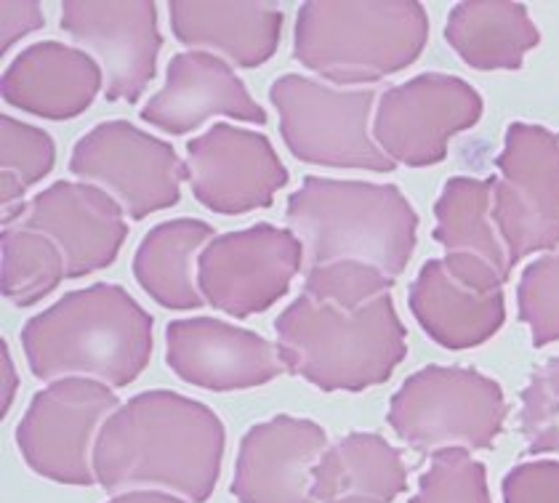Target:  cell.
I'll list each match as a JSON object with an SVG mask.
<instances>
[{
  "label": "cell",
  "mask_w": 559,
  "mask_h": 503,
  "mask_svg": "<svg viewBox=\"0 0 559 503\" xmlns=\"http://www.w3.org/2000/svg\"><path fill=\"white\" fill-rule=\"evenodd\" d=\"M227 429L209 405L150 390L120 405L94 447L96 482L107 493L171 490L205 503L222 471Z\"/></svg>",
  "instance_id": "obj_1"
},
{
  "label": "cell",
  "mask_w": 559,
  "mask_h": 503,
  "mask_svg": "<svg viewBox=\"0 0 559 503\" xmlns=\"http://www.w3.org/2000/svg\"><path fill=\"white\" fill-rule=\"evenodd\" d=\"M29 371L40 381L70 375L129 386L152 357V314L126 288L96 283L62 296L22 328Z\"/></svg>",
  "instance_id": "obj_2"
},
{
  "label": "cell",
  "mask_w": 559,
  "mask_h": 503,
  "mask_svg": "<svg viewBox=\"0 0 559 503\" xmlns=\"http://www.w3.org/2000/svg\"><path fill=\"white\" fill-rule=\"evenodd\" d=\"M285 368L323 392H366L392 379L408 355V333L392 294L336 304L301 294L275 320Z\"/></svg>",
  "instance_id": "obj_3"
},
{
  "label": "cell",
  "mask_w": 559,
  "mask_h": 503,
  "mask_svg": "<svg viewBox=\"0 0 559 503\" xmlns=\"http://www.w3.org/2000/svg\"><path fill=\"white\" fill-rule=\"evenodd\" d=\"M285 219L312 264L362 262L400 277L418 235V214L394 184L307 176L288 197Z\"/></svg>",
  "instance_id": "obj_4"
},
{
  "label": "cell",
  "mask_w": 559,
  "mask_h": 503,
  "mask_svg": "<svg viewBox=\"0 0 559 503\" xmlns=\"http://www.w3.org/2000/svg\"><path fill=\"white\" fill-rule=\"evenodd\" d=\"M429 16L416 0H309L294 27V57L336 86H368L421 57Z\"/></svg>",
  "instance_id": "obj_5"
},
{
  "label": "cell",
  "mask_w": 559,
  "mask_h": 503,
  "mask_svg": "<svg viewBox=\"0 0 559 503\" xmlns=\"http://www.w3.org/2000/svg\"><path fill=\"white\" fill-rule=\"evenodd\" d=\"M270 99L280 115V133L296 160L323 168H360L389 173L397 163L370 136V88H333L304 75L272 83Z\"/></svg>",
  "instance_id": "obj_6"
},
{
  "label": "cell",
  "mask_w": 559,
  "mask_h": 503,
  "mask_svg": "<svg viewBox=\"0 0 559 503\" xmlns=\"http://www.w3.org/2000/svg\"><path fill=\"white\" fill-rule=\"evenodd\" d=\"M507 418L501 384L472 368L427 366L389 403V427L413 451L490 447Z\"/></svg>",
  "instance_id": "obj_7"
},
{
  "label": "cell",
  "mask_w": 559,
  "mask_h": 503,
  "mask_svg": "<svg viewBox=\"0 0 559 503\" xmlns=\"http://www.w3.org/2000/svg\"><path fill=\"white\" fill-rule=\"evenodd\" d=\"M118 408V394L102 381L83 375L51 381L29 399L16 427L24 464L51 482L88 488L96 482V438Z\"/></svg>",
  "instance_id": "obj_8"
},
{
  "label": "cell",
  "mask_w": 559,
  "mask_h": 503,
  "mask_svg": "<svg viewBox=\"0 0 559 503\" xmlns=\"http://www.w3.org/2000/svg\"><path fill=\"white\" fill-rule=\"evenodd\" d=\"M493 221L512 264L559 245V136L544 125L512 123L496 160Z\"/></svg>",
  "instance_id": "obj_9"
},
{
  "label": "cell",
  "mask_w": 559,
  "mask_h": 503,
  "mask_svg": "<svg viewBox=\"0 0 559 503\" xmlns=\"http://www.w3.org/2000/svg\"><path fill=\"white\" fill-rule=\"evenodd\" d=\"M70 171L107 190L133 221L179 203L187 181V166L171 144L129 120H107L83 133L72 147Z\"/></svg>",
  "instance_id": "obj_10"
},
{
  "label": "cell",
  "mask_w": 559,
  "mask_h": 503,
  "mask_svg": "<svg viewBox=\"0 0 559 503\" xmlns=\"http://www.w3.org/2000/svg\"><path fill=\"white\" fill-rule=\"evenodd\" d=\"M304 262V242L290 229L253 224L218 235L198 256V288L205 304L235 320L275 307Z\"/></svg>",
  "instance_id": "obj_11"
},
{
  "label": "cell",
  "mask_w": 559,
  "mask_h": 503,
  "mask_svg": "<svg viewBox=\"0 0 559 503\" xmlns=\"http://www.w3.org/2000/svg\"><path fill=\"white\" fill-rule=\"evenodd\" d=\"M483 118V96L461 77L424 72L379 96L373 139L392 163L424 168L442 163L448 142Z\"/></svg>",
  "instance_id": "obj_12"
},
{
  "label": "cell",
  "mask_w": 559,
  "mask_h": 503,
  "mask_svg": "<svg viewBox=\"0 0 559 503\" xmlns=\"http://www.w3.org/2000/svg\"><path fill=\"white\" fill-rule=\"evenodd\" d=\"M187 184L203 208L240 216L270 208L288 184V168L264 133L214 123L187 142Z\"/></svg>",
  "instance_id": "obj_13"
},
{
  "label": "cell",
  "mask_w": 559,
  "mask_h": 503,
  "mask_svg": "<svg viewBox=\"0 0 559 503\" xmlns=\"http://www.w3.org/2000/svg\"><path fill=\"white\" fill-rule=\"evenodd\" d=\"M62 29L96 53L107 101H139L155 77L163 46L152 0H64Z\"/></svg>",
  "instance_id": "obj_14"
},
{
  "label": "cell",
  "mask_w": 559,
  "mask_h": 503,
  "mask_svg": "<svg viewBox=\"0 0 559 503\" xmlns=\"http://www.w3.org/2000/svg\"><path fill=\"white\" fill-rule=\"evenodd\" d=\"M3 224H24L59 245L67 277H86L107 270L129 238L123 205L107 190L88 181H53Z\"/></svg>",
  "instance_id": "obj_15"
},
{
  "label": "cell",
  "mask_w": 559,
  "mask_h": 503,
  "mask_svg": "<svg viewBox=\"0 0 559 503\" xmlns=\"http://www.w3.org/2000/svg\"><path fill=\"white\" fill-rule=\"evenodd\" d=\"M166 362L181 381L211 392L253 390L288 371L277 344L216 318L174 320Z\"/></svg>",
  "instance_id": "obj_16"
},
{
  "label": "cell",
  "mask_w": 559,
  "mask_h": 503,
  "mask_svg": "<svg viewBox=\"0 0 559 503\" xmlns=\"http://www.w3.org/2000/svg\"><path fill=\"white\" fill-rule=\"evenodd\" d=\"M328 451L320 423L275 416L240 440L233 495L240 503H314V466Z\"/></svg>",
  "instance_id": "obj_17"
},
{
  "label": "cell",
  "mask_w": 559,
  "mask_h": 503,
  "mask_svg": "<svg viewBox=\"0 0 559 503\" xmlns=\"http://www.w3.org/2000/svg\"><path fill=\"white\" fill-rule=\"evenodd\" d=\"M214 115L242 123H266V112L222 57L185 51L168 62L166 83L142 107L139 118L168 136H185Z\"/></svg>",
  "instance_id": "obj_18"
},
{
  "label": "cell",
  "mask_w": 559,
  "mask_h": 503,
  "mask_svg": "<svg viewBox=\"0 0 559 503\" xmlns=\"http://www.w3.org/2000/svg\"><path fill=\"white\" fill-rule=\"evenodd\" d=\"M435 240L448 272L474 290H503L514 264L493 221V176H453L435 203Z\"/></svg>",
  "instance_id": "obj_19"
},
{
  "label": "cell",
  "mask_w": 559,
  "mask_h": 503,
  "mask_svg": "<svg viewBox=\"0 0 559 503\" xmlns=\"http://www.w3.org/2000/svg\"><path fill=\"white\" fill-rule=\"evenodd\" d=\"M105 72L81 48L40 40L16 53L3 72V101L46 120L78 118L94 105Z\"/></svg>",
  "instance_id": "obj_20"
},
{
  "label": "cell",
  "mask_w": 559,
  "mask_h": 503,
  "mask_svg": "<svg viewBox=\"0 0 559 503\" xmlns=\"http://www.w3.org/2000/svg\"><path fill=\"white\" fill-rule=\"evenodd\" d=\"M168 22L179 44L216 53L248 70L275 57L285 14L275 3L171 0Z\"/></svg>",
  "instance_id": "obj_21"
},
{
  "label": "cell",
  "mask_w": 559,
  "mask_h": 503,
  "mask_svg": "<svg viewBox=\"0 0 559 503\" xmlns=\"http://www.w3.org/2000/svg\"><path fill=\"white\" fill-rule=\"evenodd\" d=\"M413 318L445 349H472L493 338L507 320L503 290H474L448 272L442 259H429L408 290Z\"/></svg>",
  "instance_id": "obj_22"
},
{
  "label": "cell",
  "mask_w": 559,
  "mask_h": 503,
  "mask_svg": "<svg viewBox=\"0 0 559 503\" xmlns=\"http://www.w3.org/2000/svg\"><path fill=\"white\" fill-rule=\"evenodd\" d=\"M408 484V466L381 434L355 432L314 466V503H392Z\"/></svg>",
  "instance_id": "obj_23"
},
{
  "label": "cell",
  "mask_w": 559,
  "mask_h": 503,
  "mask_svg": "<svg viewBox=\"0 0 559 503\" xmlns=\"http://www.w3.org/2000/svg\"><path fill=\"white\" fill-rule=\"evenodd\" d=\"M214 240L209 221L171 219L152 227L133 253V280L163 309H198L203 294L194 275V256Z\"/></svg>",
  "instance_id": "obj_24"
},
{
  "label": "cell",
  "mask_w": 559,
  "mask_h": 503,
  "mask_svg": "<svg viewBox=\"0 0 559 503\" xmlns=\"http://www.w3.org/2000/svg\"><path fill=\"white\" fill-rule=\"evenodd\" d=\"M448 46L474 70H516L525 53L538 46L540 33L520 3L469 0L451 11L445 24Z\"/></svg>",
  "instance_id": "obj_25"
},
{
  "label": "cell",
  "mask_w": 559,
  "mask_h": 503,
  "mask_svg": "<svg viewBox=\"0 0 559 503\" xmlns=\"http://www.w3.org/2000/svg\"><path fill=\"white\" fill-rule=\"evenodd\" d=\"M3 296L14 307H33L59 288L67 277V262L59 245L24 224L3 229Z\"/></svg>",
  "instance_id": "obj_26"
},
{
  "label": "cell",
  "mask_w": 559,
  "mask_h": 503,
  "mask_svg": "<svg viewBox=\"0 0 559 503\" xmlns=\"http://www.w3.org/2000/svg\"><path fill=\"white\" fill-rule=\"evenodd\" d=\"M57 163L53 139L44 129L24 123L20 118H0V200L3 216H11L24 205L29 187L51 173Z\"/></svg>",
  "instance_id": "obj_27"
},
{
  "label": "cell",
  "mask_w": 559,
  "mask_h": 503,
  "mask_svg": "<svg viewBox=\"0 0 559 503\" xmlns=\"http://www.w3.org/2000/svg\"><path fill=\"white\" fill-rule=\"evenodd\" d=\"M516 307L520 320L531 328L533 347L559 342V245L522 270Z\"/></svg>",
  "instance_id": "obj_28"
},
{
  "label": "cell",
  "mask_w": 559,
  "mask_h": 503,
  "mask_svg": "<svg viewBox=\"0 0 559 503\" xmlns=\"http://www.w3.org/2000/svg\"><path fill=\"white\" fill-rule=\"evenodd\" d=\"M520 434L527 451L559 453V357L540 362L522 390Z\"/></svg>",
  "instance_id": "obj_29"
},
{
  "label": "cell",
  "mask_w": 559,
  "mask_h": 503,
  "mask_svg": "<svg viewBox=\"0 0 559 503\" xmlns=\"http://www.w3.org/2000/svg\"><path fill=\"white\" fill-rule=\"evenodd\" d=\"M392 277L362 262L312 264L304 280V294L336 304H366L376 296L389 294Z\"/></svg>",
  "instance_id": "obj_30"
},
{
  "label": "cell",
  "mask_w": 559,
  "mask_h": 503,
  "mask_svg": "<svg viewBox=\"0 0 559 503\" xmlns=\"http://www.w3.org/2000/svg\"><path fill=\"white\" fill-rule=\"evenodd\" d=\"M413 503H488L485 469L464 451L437 453L429 471L421 477V493Z\"/></svg>",
  "instance_id": "obj_31"
},
{
  "label": "cell",
  "mask_w": 559,
  "mask_h": 503,
  "mask_svg": "<svg viewBox=\"0 0 559 503\" xmlns=\"http://www.w3.org/2000/svg\"><path fill=\"white\" fill-rule=\"evenodd\" d=\"M0 16H3V44H0V51L9 53V48L14 44H20L24 35L35 33L46 24L44 9L40 3H33V0H5L0 5Z\"/></svg>",
  "instance_id": "obj_32"
},
{
  "label": "cell",
  "mask_w": 559,
  "mask_h": 503,
  "mask_svg": "<svg viewBox=\"0 0 559 503\" xmlns=\"http://www.w3.org/2000/svg\"><path fill=\"white\" fill-rule=\"evenodd\" d=\"M0 362H3V408H0V414H9L11 403H14L16 397V386H20V379H16V368L14 362H11V351H9V344L0 342Z\"/></svg>",
  "instance_id": "obj_33"
},
{
  "label": "cell",
  "mask_w": 559,
  "mask_h": 503,
  "mask_svg": "<svg viewBox=\"0 0 559 503\" xmlns=\"http://www.w3.org/2000/svg\"><path fill=\"white\" fill-rule=\"evenodd\" d=\"M109 503H187L179 495H168L163 490H131V493H120L118 499Z\"/></svg>",
  "instance_id": "obj_34"
}]
</instances>
